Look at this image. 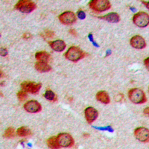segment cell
<instances>
[{
    "mask_svg": "<svg viewBox=\"0 0 149 149\" xmlns=\"http://www.w3.org/2000/svg\"><path fill=\"white\" fill-rule=\"evenodd\" d=\"M65 58L70 61H72L74 63H76L80 60L83 59L87 54L83 52L81 49L78 46H71L70 49H68V51L65 53Z\"/></svg>",
    "mask_w": 149,
    "mask_h": 149,
    "instance_id": "cell-1",
    "label": "cell"
},
{
    "mask_svg": "<svg viewBox=\"0 0 149 149\" xmlns=\"http://www.w3.org/2000/svg\"><path fill=\"white\" fill-rule=\"evenodd\" d=\"M128 98L131 102L136 104H141L147 102L146 93L139 88L130 89L128 91Z\"/></svg>",
    "mask_w": 149,
    "mask_h": 149,
    "instance_id": "cell-2",
    "label": "cell"
},
{
    "mask_svg": "<svg viewBox=\"0 0 149 149\" xmlns=\"http://www.w3.org/2000/svg\"><path fill=\"white\" fill-rule=\"evenodd\" d=\"M37 8V5L35 2L29 1V0H22L19 1L17 5H15L16 10L21 11L25 14H29L34 11Z\"/></svg>",
    "mask_w": 149,
    "mask_h": 149,
    "instance_id": "cell-3",
    "label": "cell"
},
{
    "mask_svg": "<svg viewBox=\"0 0 149 149\" xmlns=\"http://www.w3.org/2000/svg\"><path fill=\"white\" fill-rule=\"evenodd\" d=\"M90 8L96 12H103L111 8V4L107 0H93L89 4Z\"/></svg>",
    "mask_w": 149,
    "mask_h": 149,
    "instance_id": "cell-4",
    "label": "cell"
},
{
    "mask_svg": "<svg viewBox=\"0 0 149 149\" xmlns=\"http://www.w3.org/2000/svg\"><path fill=\"white\" fill-rule=\"evenodd\" d=\"M133 22L136 26L140 28H146L149 24V16L147 13L140 11L133 17Z\"/></svg>",
    "mask_w": 149,
    "mask_h": 149,
    "instance_id": "cell-5",
    "label": "cell"
},
{
    "mask_svg": "<svg viewBox=\"0 0 149 149\" xmlns=\"http://www.w3.org/2000/svg\"><path fill=\"white\" fill-rule=\"evenodd\" d=\"M58 144L60 147L70 148L74 145V141L73 137L70 134L67 133H61L57 136Z\"/></svg>",
    "mask_w": 149,
    "mask_h": 149,
    "instance_id": "cell-6",
    "label": "cell"
},
{
    "mask_svg": "<svg viewBox=\"0 0 149 149\" xmlns=\"http://www.w3.org/2000/svg\"><path fill=\"white\" fill-rule=\"evenodd\" d=\"M60 22L65 26H71L75 23L77 20L76 15L72 11L63 12L58 17Z\"/></svg>",
    "mask_w": 149,
    "mask_h": 149,
    "instance_id": "cell-7",
    "label": "cell"
},
{
    "mask_svg": "<svg viewBox=\"0 0 149 149\" xmlns=\"http://www.w3.org/2000/svg\"><path fill=\"white\" fill-rule=\"evenodd\" d=\"M21 87L22 90H25L27 93L36 94L40 91V90L42 87V84L41 83H34L31 81H24L21 84Z\"/></svg>",
    "mask_w": 149,
    "mask_h": 149,
    "instance_id": "cell-8",
    "label": "cell"
},
{
    "mask_svg": "<svg viewBox=\"0 0 149 149\" xmlns=\"http://www.w3.org/2000/svg\"><path fill=\"white\" fill-rule=\"evenodd\" d=\"M134 136L140 142H148L149 130L144 127H137L134 130Z\"/></svg>",
    "mask_w": 149,
    "mask_h": 149,
    "instance_id": "cell-9",
    "label": "cell"
},
{
    "mask_svg": "<svg viewBox=\"0 0 149 149\" xmlns=\"http://www.w3.org/2000/svg\"><path fill=\"white\" fill-rule=\"evenodd\" d=\"M24 109L31 113H37L42 110V106L37 101L31 100L24 104Z\"/></svg>",
    "mask_w": 149,
    "mask_h": 149,
    "instance_id": "cell-10",
    "label": "cell"
},
{
    "mask_svg": "<svg viewBox=\"0 0 149 149\" xmlns=\"http://www.w3.org/2000/svg\"><path fill=\"white\" fill-rule=\"evenodd\" d=\"M130 44L133 48L136 49H143L147 46V43H146L145 39L140 35H135L131 37L130 40Z\"/></svg>",
    "mask_w": 149,
    "mask_h": 149,
    "instance_id": "cell-11",
    "label": "cell"
},
{
    "mask_svg": "<svg viewBox=\"0 0 149 149\" xmlns=\"http://www.w3.org/2000/svg\"><path fill=\"white\" fill-rule=\"evenodd\" d=\"M84 115L86 122L90 125L97 119L98 116V112L94 107H89L85 109Z\"/></svg>",
    "mask_w": 149,
    "mask_h": 149,
    "instance_id": "cell-12",
    "label": "cell"
},
{
    "mask_svg": "<svg viewBox=\"0 0 149 149\" xmlns=\"http://www.w3.org/2000/svg\"><path fill=\"white\" fill-rule=\"evenodd\" d=\"M49 46L55 52H63L66 47V42L63 40H57L51 41L49 42Z\"/></svg>",
    "mask_w": 149,
    "mask_h": 149,
    "instance_id": "cell-13",
    "label": "cell"
},
{
    "mask_svg": "<svg viewBox=\"0 0 149 149\" xmlns=\"http://www.w3.org/2000/svg\"><path fill=\"white\" fill-rule=\"evenodd\" d=\"M98 19L107 21L109 22H113V23H116L120 21V17L117 13H110L103 17H99Z\"/></svg>",
    "mask_w": 149,
    "mask_h": 149,
    "instance_id": "cell-14",
    "label": "cell"
},
{
    "mask_svg": "<svg viewBox=\"0 0 149 149\" xmlns=\"http://www.w3.org/2000/svg\"><path fill=\"white\" fill-rule=\"evenodd\" d=\"M96 99L99 102L104 104H108L110 103V98L108 93L106 91H99L96 94Z\"/></svg>",
    "mask_w": 149,
    "mask_h": 149,
    "instance_id": "cell-15",
    "label": "cell"
},
{
    "mask_svg": "<svg viewBox=\"0 0 149 149\" xmlns=\"http://www.w3.org/2000/svg\"><path fill=\"white\" fill-rule=\"evenodd\" d=\"M35 58L38 62L49 63V61L51 59V55L46 52H38L35 54Z\"/></svg>",
    "mask_w": 149,
    "mask_h": 149,
    "instance_id": "cell-16",
    "label": "cell"
},
{
    "mask_svg": "<svg viewBox=\"0 0 149 149\" xmlns=\"http://www.w3.org/2000/svg\"><path fill=\"white\" fill-rule=\"evenodd\" d=\"M34 68L37 71L40 72H48L52 70L51 66L48 63H41V62H37L34 65Z\"/></svg>",
    "mask_w": 149,
    "mask_h": 149,
    "instance_id": "cell-17",
    "label": "cell"
},
{
    "mask_svg": "<svg viewBox=\"0 0 149 149\" xmlns=\"http://www.w3.org/2000/svg\"><path fill=\"white\" fill-rule=\"evenodd\" d=\"M17 134L18 136H21V137H28L32 135V132L29 127H20L17 129Z\"/></svg>",
    "mask_w": 149,
    "mask_h": 149,
    "instance_id": "cell-18",
    "label": "cell"
},
{
    "mask_svg": "<svg viewBox=\"0 0 149 149\" xmlns=\"http://www.w3.org/2000/svg\"><path fill=\"white\" fill-rule=\"evenodd\" d=\"M47 146L48 147L50 148L53 149H57L60 148V146L58 144V139H57V136H52V137H50L47 139Z\"/></svg>",
    "mask_w": 149,
    "mask_h": 149,
    "instance_id": "cell-19",
    "label": "cell"
},
{
    "mask_svg": "<svg viewBox=\"0 0 149 149\" xmlns=\"http://www.w3.org/2000/svg\"><path fill=\"white\" fill-rule=\"evenodd\" d=\"M16 134H17V132L15 131V129L14 127H10L5 130L3 136L6 139H14L15 138Z\"/></svg>",
    "mask_w": 149,
    "mask_h": 149,
    "instance_id": "cell-20",
    "label": "cell"
},
{
    "mask_svg": "<svg viewBox=\"0 0 149 149\" xmlns=\"http://www.w3.org/2000/svg\"><path fill=\"white\" fill-rule=\"evenodd\" d=\"M44 97L48 101H50V102H55L58 100V98H57V95H55V93L51 90H46L44 94Z\"/></svg>",
    "mask_w": 149,
    "mask_h": 149,
    "instance_id": "cell-21",
    "label": "cell"
},
{
    "mask_svg": "<svg viewBox=\"0 0 149 149\" xmlns=\"http://www.w3.org/2000/svg\"><path fill=\"white\" fill-rule=\"evenodd\" d=\"M40 35L42 36L44 39H46V38H52V37H54L55 34H54V32L53 31L46 29V30H45L44 33H41Z\"/></svg>",
    "mask_w": 149,
    "mask_h": 149,
    "instance_id": "cell-22",
    "label": "cell"
},
{
    "mask_svg": "<svg viewBox=\"0 0 149 149\" xmlns=\"http://www.w3.org/2000/svg\"><path fill=\"white\" fill-rule=\"evenodd\" d=\"M28 97L27 92H26L25 90H21V91H19L17 93V98H19V100L20 102L26 100V98Z\"/></svg>",
    "mask_w": 149,
    "mask_h": 149,
    "instance_id": "cell-23",
    "label": "cell"
},
{
    "mask_svg": "<svg viewBox=\"0 0 149 149\" xmlns=\"http://www.w3.org/2000/svg\"><path fill=\"white\" fill-rule=\"evenodd\" d=\"M77 16H78V18L81 19H84L86 18V14H85L84 11H83L82 10H78V13H77Z\"/></svg>",
    "mask_w": 149,
    "mask_h": 149,
    "instance_id": "cell-24",
    "label": "cell"
},
{
    "mask_svg": "<svg viewBox=\"0 0 149 149\" xmlns=\"http://www.w3.org/2000/svg\"><path fill=\"white\" fill-rule=\"evenodd\" d=\"M32 37H33L32 34H31V33H29V32L24 33L23 35H22V39L26 40H28L31 39Z\"/></svg>",
    "mask_w": 149,
    "mask_h": 149,
    "instance_id": "cell-25",
    "label": "cell"
},
{
    "mask_svg": "<svg viewBox=\"0 0 149 149\" xmlns=\"http://www.w3.org/2000/svg\"><path fill=\"white\" fill-rule=\"evenodd\" d=\"M8 54V52L7 49H5V48H2L1 49V56L2 57H5V56H7Z\"/></svg>",
    "mask_w": 149,
    "mask_h": 149,
    "instance_id": "cell-26",
    "label": "cell"
},
{
    "mask_svg": "<svg viewBox=\"0 0 149 149\" xmlns=\"http://www.w3.org/2000/svg\"><path fill=\"white\" fill-rule=\"evenodd\" d=\"M124 98V95H122V94H118V95L116 96V102H120V101H122V99H123Z\"/></svg>",
    "mask_w": 149,
    "mask_h": 149,
    "instance_id": "cell-27",
    "label": "cell"
},
{
    "mask_svg": "<svg viewBox=\"0 0 149 149\" xmlns=\"http://www.w3.org/2000/svg\"><path fill=\"white\" fill-rule=\"evenodd\" d=\"M69 32H70V34H72V35L74 36V37H77V36H78V34H77V31L75 30H74V29H70V31H69Z\"/></svg>",
    "mask_w": 149,
    "mask_h": 149,
    "instance_id": "cell-28",
    "label": "cell"
},
{
    "mask_svg": "<svg viewBox=\"0 0 149 149\" xmlns=\"http://www.w3.org/2000/svg\"><path fill=\"white\" fill-rule=\"evenodd\" d=\"M148 61H149V58H146V60H145L144 63H145V65H146V68H147V70H149V66H148Z\"/></svg>",
    "mask_w": 149,
    "mask_h": 149,
    "instance_id": "cell-29",
    "label": "cell"
},
{
    "mask_svg": "<svg viewBox=\"0 0 149 149\" xmlns=\"http://www.w3.org/2000/svg\"><path fill=\"white\" fill-rule=\"evenodd\" d=\"M144 113H145V115L148 116V107H147L146 109H145Z\"/></svg>",
    "mask_w": 149,
    "mask_h": 149,
    "instance_id": "cell-30",
    "label": "cell"
},
{
    "mask_svg": "<svg viewBox=\"0 0 149 149\" xmlns=\"http://www.w3.org/2000/svg\"><path fill=\"white\" fill-rule=\"evenodd\" d=\"M142 2L143 4H144L145 5H146V7H147V8H148V2H145V1H142Z\"/></svg>",
    "mask_w": 149,
    "mask_h": 149,
    "instance_id": "cell-31",
    "label": "cell"
},
{
    "mask_svg": "<svg viewBox=\"0 0 149 149\" xmlns=\"http://www.w3.org/2000/svg\"><path fill=\"white\" fill-rule=\"evenodd\" d=\"M84 137H89V136H90V135H89L88 134H84Z\"/></svg>",
    "mask_w": 149,
    "mask_h": 149,
    "instance_id": "cell-32",
    "label": "cell"
}]
</instances>
